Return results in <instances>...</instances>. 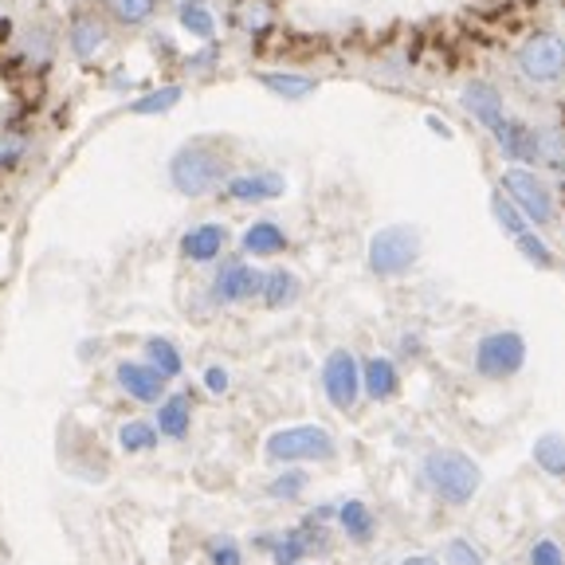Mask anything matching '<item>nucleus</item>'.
Returning a JSON list of instances; mask_svg holds the SVG:
<instances>
[{
    "label": "nucleus",
    "instance_id": "32",
    "mask_svg": "<svg viewBox=\"0 0 565 565\" xmlns=\"http://www.w3.org/2000/svg\"><path fill=\"white\" fill-rule=\"evenodd\" d=\"M526 562L530 565H565V550H562V542H554V538H538V542L530 545Z\"/></svg>",
    "mask_w": 565,
    "mask_h": 565
},
{
    "label": "nucleus",
    "instance_id": "22",
    "mask_svg": "<svg viewBox=\"0 0 565 565\" xmlns=\"http://www.w3.org/2000/svg\"><path fill=\"white\" fill-rule=\"evenodd\" d=\"M259 295H264V303H268L271 310L279 307H291L298 295V279L291 275V271H268L264 275V287H259Z\"/></svg>",
    "mask_w": 565,
    "mask_h": 565
},
{
    "label": "nucleus",
    "instance_id": "3",
    "mask_svg": "<svg viewBox=\"0 0 565 565\" xmlns=\"http://www.w3.org/2000/svg\"><path fill=\"white\" fill-rule=\"evenodd\" d=\"M338 444L322 424H291L268 436V460L303 463V460H334Z\"/></svg>",
    "mask_w": 565,
    "mask_h": 565
},
{
    "label": "nucleus",
    "instance_id": "2",
    "mask_svg": "<svg viewBox=\"0 0 565 565\" xmlns=\"http://www.w3.org/2000/svg\"><path fill=\"white\" fill-rule=\"evenodd\" d=\"M224 169H228L224 154H216L213 145L205 142H189L174 154L169 177H174V185L185 196H205L224 181Z\"/></svg>",
    "mask_w": 565,
    "mask_h": 565
},
{
    "label": "nucleus",
    "instance_id": "25",
    "mask_svg": "<svg viewBox=\"0 0 565 565\" xmlns=\"http://www.w3.org/2000/svg\"><path fill=\"white\" fill-rule=\"evenodd\" d=\"M24 154H28V134H24L21 126H4L0 130V169L21 165Z\"/></svg>",
    "mask_w": 565,
    "mask_h": 565
},
{
    "label": "nucleus",
    "instance_id": "18",
    "mask_svg": "<svg viewBox=\"0 0 565 565\" xmlns=\"http://www.w3.org/2000/svg\"><path fill=\"white\" fill-rule=\"evenodd\" d=\"M287 247V236H283V228L271 224V220H259L244 232V252L247 256H279Z\"/></svg>",
    "mask_w": 565,
    "mask_h": 565
},
{
    "label": "nucleus",
    "instance_id": "36",
    "mask_svg": "<svg viewBox=\"0 0 565 565\" xmlns=\"http://www.w3.org/2000/svg\"><path fill=\"white\" fill-rule=\"evenodd\" d=\"M518 247H523V256L530 259V264H538V268H550V264H554L550 247H545L538 236H530V232H523V236H518Z\"/></svg>",
    "mask_w": 565,
    "mask_h": 565
},
{
    "label": "nucleus",
    "instance_id": "24",
    "mask_svg": "<svg viewBox=\"0 0 565 565\" xmlns=\"http://www.w3.org/2000/svg\"><path fill=\"white\" fill-rule=\"evenodd\" d=\"M181 28H185L189 36H196V40H213L216 21H213V12L205 9V0H185V4H181Z\"/></svg>",
    "mask_w": 565,
    "mask_h": 565
},
{
    "label": "nucleus",
    "instance_id": "16",
    "mask_svg": "<svg viewBox=\"0 0 565 565\" xmlns=\"http://www.w3.org/2000/svg\"><path fill=\"white\" fill-rule=\"evenodd\" d=\"M189 424H193V405H189L185 393H174V397H165L162 409H157V432H165L169 440H185Z\"/></svg>",
    "mask_w": 565,
    "mask_h": 565
},
{
    "label": "nucleus",
    "instance_id": "7",
    "mask_svg": "<svg viewBox=\"0 0 565 565\" xmlns=\"http://www.w3.org/2000/svg\"><path fill=\"white\" fill-rule=\"evenodd\" d=\"M518 67H523L526 79L535 82H554L565 75V43L550 31L542 36H530L523 43V52H518Z\"/></svg>",
    "mask_w": 565,
    "mask_h": 565
},
{
    "label": "nucleus",
    "instance_id": "38",
    "mask_svg": "<svg viewBox=\"0 0 565 565\" xmlns=\"http://www.w3.org/2000/svg\"><path fill=\"white\" fill-rule=\"evenodd\" d=\"M401 565H440V562H436L432 554H412V557H405Z\"/></svg>",
    "mask_w": 565,
    "mask_h": 565
},
{
    "label": "nucleus",
    "instance_id": "20",
    "mask_svg": "<svg viewBox=\"0 0 565 565\" xmlns=\"http://www.w3.org/2000/svg\"><path fill=\"white\" fill-rule=\"evenodd\" d=\"M103 43H106L103 21H94V16H79V21L72 24V52L79 55V60H91Z\"/></svg>",
    "mask_w": 565,
    "mask_h": 565
},
{
    "label": "nucleus",
    "instance_id": "4",
    "mask_svg": "<svg viewBox=\"0 0 565 565\" xmlns=\"http://www.w3.org/2000/svg\"><path fill=\"white\" fill-rule=\"evenodd\" d=\"M523 361H526V342L514 330H495V334L479 338V346H475V373L487 381L514 377V373L523 370Z\"/></svg>",
    "mask_w": 565,
    "mask_h": 565
},
{
    "label": "nucleus",
    "instance_id": "33",
    "mask_svg": "<svg viewBox=\"0 0 565 565\" xmlns=\"http://www.w3.org/2000/svg\"><path fill=\"white\" fill-rule=\"evenodd\" d=\"M538 157L550 165H565V134L562 130H542V134H538Z\"/></svg>",
    "mask_w": 565,
    "mask_h": 565
},
{
    "label": "nucleus",
    "instance_id": "9",
    "mask_svg": "<svg viewBox=\"0 0 565 565\" xmlns=\"http://www.w3.org/2000/svg\"><path fill=\"white\" fill-rule=\"evenodd\" d=\"M259 287H264V275H259L256 268H247V264H224V268L216 271L213 279V295L216 303H244V298L259 295Z\"/></svg>",
    "mask_w": 565,
    "mask_h": 565
},
{
    "label": "nucleus",
    "instance_id": "26",
    "mask_svg": "<svg viewBox=\"0 0 565 565\" xmlns=\"http://www.w3.org/2000/svg\"><path fill=\"white\" fill-rule=\"evenodd\" d=\"M106 9H111L123 24H142L154 16L157 0H106Z\"/></svg>",
    "mask_w": 565,
    "mask_h": 565
},
{
    "label": "nucleus",
    "instance_id": "28",
    "mask_svg": "<svg viewBox=\"0 0 565 565\" xmlns=\"http://www.w3.org/2000/svg\"><path fill=\"white\" fill-rule=\"evenodd\" d=\"M444 565H484V554L467 538H452V542L444 545Z\"/></svg>",
    "mask_w": 565,
    "mask_h": 565
},
{
    "label": "nucleus",
    "instance_id": "13",
    "mask_svg": "<svg viewBox=\"0 0 565 565\" xmlns=\"http://www.w3.org/2000/svg\"><path fill=\"white\" fill-rule=\"evenodd\" d=\"M228 244V232L220 224H196L185 232V240H181V256L193 259V264H208V259H216L220 252H224Z\"/></svg>",
    "mask_w": 565,
    "mask_h": 565
},
{
    "label": "nucleus",
    "instance_id": "31",
    "mask_svg": "<svg viewBox=\"0 0 565 565\" xmlns=\"http://www.w3.org/2000/svg\"><path fill=\"white\" fill-rule=\"evenodd\" d=\"M177 99H181V87H162V91L145 94V99H138V103H134V114H165L169 106H177Z\"/></svg>",
    "mask_w": 565,
    "mask_h": 565
},
{
    "label": "nucleus",
    "instance_id": "1",
    "mask_svg": "<svg viewBox=\"0 0 565 565\" xmlns=\"http://www.w3.org/2000/svg\"><path fill=\"white\" fill-rule=\"evenodd\" d=\"M424 484L440 495L444 503L463 506L479 491V463L472 455L455 452V448H440L424 460Z\"/></svg>",
    "mask_w": 565,
    "mask_h": 565
},
{
    "label": "nucleus",
    "instance_id": "21",
    "mask_svg": "<svg viewBox=\"0 0 565 565\" xmlns=\"http://www.w3.org/2000/svg\"><path fill=\"white\" fill-rule=\"evenodd\" d=\"M145 365H150L157 377H177V373H181V350H177L169 338H150L145 342Z\"/></svg>",
    "mask_w": 565,
    "mask_h": 565
},
{
    "label": "nucleus",
    "instance_id": "35",
    "mask_svg": "<svg viewBox=\"0 0 565 565\" xmlns=\"http://www.w3.org/2000/svg\"><path fill=\"white\" fill-rule=\"evenodd\" d=\"M495 216H499V224H503L514 240H518V236H523V232H526L523 213H518V208H514L511 201H503V196H495Z\"/></svg>",
    "mask_w": 565,
    "mask_h": 565
},
{
    "label": "nucleus",
    "instance_id": "17",
    "mask_svg": "<svg viewBox=\"0 0 565 565\" xmlns=\"http://www.w3.org/2000/svg\"><path fill=\"white\" fill-rule=\"evenodd\" d=\"M338 526L346 530L350 542H370V538L377 535V518H373V511L361 503V499H346V503L338 506Z\"/></svg>",
    "mask_w": 565,
    "mask_h": 565
},
{
    "label": "nucleus",
    "instance_id": "30",
    "mask_svg": "<svg viewBox=\"0 0 565 565\" xmlns=\"http://www.w3.org/2000/svg\"><path fill=\"white\" fill-rule=\"evenodd\" d=\"M208 562L213 565H244V550H240L236 538H213L208 542Z\"/></svg>",
    "mask_w": 565,
    "mask_h": 565
},
{
    "label": "nucleus",
    "instance_id": "27",
    "mask_svg": "<svg viewBox=\"0 0 565 565\" xmlns=\"http://www.w3.org/2000/svg\"><path fill=\"white\" fill-rule=\"evenodd\" d=\"M264 87H271L283 99H303V94L314 91V79H303V75H264Z\"/></svg>",
    "mask_w": 565,
    "mask_h": 565
},
{
    "label": "nucleus",
    "instance_id": "15",
    "mask_svg": "<svg viewBox=\"0 0 565 565\" xmlns=\"http://www.w3.org/2000/svg\"><path fill=\"white\" fill-rule=\"evenodd\" d=\"M283 189L287 185H283L279 174H247L228 181V196H232V201H275Z\"/></svg>",
    "mask_w": 565,
    "mask_h": 565
},
{
    "label": "nucleus",
    "instance_id": "23",
    "mask_svg": "<svg viewBox=\"0 0 565 565\" xmlns=\"http://www.w3.org/2000/svg\"><path fill=\"white\" fill-rule=\"evenodd\" d=\"M157 436H162V432H157L150 421H126L123 428H118V440H123V448H126L130 455L154 452V448H157Z\"/></svg>",
    "mask_w": 565,
    "mask_h": 565
},
{
    "label": "nucleus",
    "instance_id": "8",
    "mask_svg": "<svg viewBox=\"0 0 565 565\" xmlns=\"http://www.w3.org/2000/svg\"><path fill=\"white\" fill-rule=\"evenodd\" d=\"M503 189L511 193V205L523 216H530L535 224L554 220V201H550V193H545V185L535 174H526V169H506Z\"/></svg>",
    "mask_w": 565,
    "mask_h": 565
},
{
    "label": "nucleus",
    "instance_id": "29",
    "mask_svg": "<svg viewBox=\"0 0 565 565\" xmlns=\"http://www.w3.org/2000/svg\"><path fill=\"white\" fill-rule=\"evenodd\" d=\"M240 21H244V28L252 31V36H259V31L271 24V4L268 0H244V4H240Z\"/></svg>",
    "mask_w": 565,
    "mask_h": 565
},
{
    "label": "nucleus",
    "instance_id": "14",
    "mask_svg": "<svg viewBox=\"0 0 565 565\" xmlns=\"http://www.w3.org/2000/svg\"><path fill=\"white\" fill-rule=\"evenodd\" d=\"M361 389L370 393L373 401H389L401 389V373L389 358H370L361 365Z\"/></svg>",
    "mask_w": 565,
    "mask_h": 565
},
{
    "label": "nucleus",
    "instance_id": "6",
    "mask_svg": "<svg viewBox=\"0 0 565 565\" xmlns=\"http://www.w3.org/2000/svg\"><path fill=\"white\" fill-rule=\"evenodd\" d=\"M322 389H326L330 405L342 412H350L361 397V365L350 350H334L322 365Z\"/></svg>",
    "mask_w": 565,
    "mask_h": 565
},
{
    "label": "nucleus",
    "instance_id": "10",
    "mask_svg": "<svg viewBox=\"0 0 565 565\" xmlns=\"http://www.w3.org/2000/svg\"><path fill=\"white\" fill-rule=\"evenodd\" d=\"M118 389L138 405H157L165 397V377H157L142 361H123L118 365Z\"/></svg>",
    "mask_w": 565,
    "mask_h": 565
},
{
    "label": "nucleus",
    "instance_id": "19",
    "mask_svg": "<svg viewBox=\"0 0 565 565\" xmlns=\"http://www.w3.org/2000/svg\"><path fill=\"white\" fill-rule=\"evenodd\" d=\"M535 463L545 475L565 479V436L562 432H545L535 440Z\"/></svg>",
    "mask_w": 565,
    "mask_h": 565
},
{
    "label": "nucleus",
    "instance_id": "37",
    "mask_svg": "<svg viewBox=\"0 0 565 565\" xmlns=\"http://www.w3.org/2000/svg\"><path fill=\"white\" fill-rule=\"evenodd\" d=\"M205 389L208 393H228V370L224 365H208L205 370Z\"/></svg>",
    "mask_w": 565,
    "mask_h": 565
},
{
    "label": "nucleus",
    "instance_id": "5",
    "mask_svg": "<svg viewBox=\"0 0 565 565\" xmlns=\"http://www.w3.org/2000/svg\"><path fill=\"white\" fill-rule=\"evenodd\" d=\"M416 256H421V236L409 224L381 228L377 236L370 240V268L377 275H401V271H409L416 264Z\"/></svg>",
    "mask_w": 565,
    "mask_h": 565
},
{
    "label": "nucleus",
    "instance_id": "12",
    "mask_svg": "<svg viewBox=\"0 0 565 565\" xmlns=\"http://www.w3.org/2000/svg\"><path fill=\"white\" fill-rule=\"evenodd\" d=\"M264 545H271L275 565H303V557H307L314 545H322V535L314 530V523H307V526L287 530V535H279V538H264Z\"/></svg>",
    "mask_w": 565,
    "mask_h": 565
},
{
    "label": "nucleus",
    "instance_id": "11",
    "mask_svg": "<svg viewBox=\"0 0 565 565\" xmlns=\"http://www.w3.org/2000/svg\"><path fill=\"white\" fill-rule=\"evenodd\" d=\"M463 106H467L472 118H479L491 134H499V130L511 123L503 111V99H499V91H495L491 82H467V87H463Z\"/></svg>",
    "mask_w": 565,
    "mask_h": 565
},
{
    "label": "nucleus",
    "instance_id": "34",
    "mask_svg": "<svg viewBox=\"0 0 565 565\" xmlns=\"http://www.w3.org/2000/svg\"><path fill=\"white\" fill-rule=\"evenodd\" d=\"M303 487H307V475H303V472H283L279 479H271L268 495H271V499H298V495H303Z\"/></svg>",
    "mask_w": 565,
    "mask_h": 565
}]
</instances>
